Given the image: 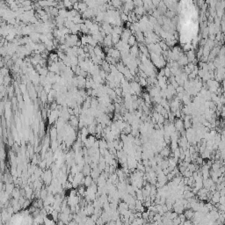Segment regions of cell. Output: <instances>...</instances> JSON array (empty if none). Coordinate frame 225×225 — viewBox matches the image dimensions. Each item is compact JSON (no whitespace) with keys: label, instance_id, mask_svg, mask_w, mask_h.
I'll use <instances>...</instances> for the list:
<instances>
[{"label":"cell","instance_id":"obj_1","mask_svg":"<svg viewBox=\"0 0 225 225\" xmlns=\"http://www.w3.org/2000/svg\"><path fill=\"white\" fill-rule=\"evenodd\" d=\"M185 56L187 57V60H188V63H192L195 59V53H194V49H191L189 50L188 52L186 53V55Z\"/></svg>","mask_w":225,"mask_h":225},{"label":"cell","instance_id":"obj_2","mask_svg":"<svg viewBox=\"0 0 225 225\" xmlns=\"http://www.w3.org/2000/svg\"><path fill=\"white\" fill-rule=\"evenodd\" d=\"M4 187H5V193L8 194H10L13 193V189H14V184L13 183H6L5 184V185H4Z\"/></svg>","mask_w":225,"mask_h":225},{"label":"cell","instance_id":"obj_3","mask_svg":"<svg viewBox=\"0 0 225 225\" xmlns=\"http://www.w3.org/2000/svg\"><path fill=\"white\" fill-rule=\"evenodd\" d=\"M94 181H93V178L91 176H85L84 177V185L85 187H88V186H90L93 183Z\"/></svg>","mask_w":225,"mask_h":225},{"label":"cell","instance_id":"obj_4","mask_svg":"<svg viewBox=\"0 0 225 225\" xmlns=\"http://www.w3.org/2000/svg\"><path fill=\"white\" fill-rule=\"evenodd\" d=\"M185 218H186V220H192V219L194 218V212L193 210H192L191 208L190 209H186L185 212Z\"/></svg>","mask_w":225,"mask_h":225},{"label":"cell","instance_id":"obj_5","mask_svg":"<svg viewBox=\"0 0 225 225\" xmlns=\"http://www.w3.org/2000/svg\"><path fill=\"white\" fill-rule=\"evenodd\" d=\"M170 154H171V151L168 147L164 148V149L160 151V156L162 157V158H167L168 156H170Z\"/></svg>","mask_w":225,"mask_h":225},{"label":"cell","instance_id":"obj_6","mask_svg":"<svg viewBox=\"0 0 225 225\" xmlns=\"http://www.w3.org/2000/svg\"><path fill=\"white\" fill-rule=\"evenodd\" d=\"M11 195L13 196V199H16V200H19V198L21 197L20 195V190L18 189V188H14L13 191V193L11 194Z\"/></svg>","mask_w":225,"mask_h":225},{"label":"cell","instance_id":"obj_7","mask_svg":"<svg viewBox=\"0 0 225 225\" xmlns=\"http://www.w3.org/2000/svg\"><path fill=\"white\" fill-rule=\"evenodd\" d=\"M135 42H136V39H135V36L134 35V34H132V35H131L130 37L128 38V46H129V47L131 48V47H133L134 45L136 44Z\"/></svg>","mask_w":225,"mask_h":225},{"label":"cell","instance_id":"obj_8","mask_svg":"<svg viewBox=\"0 0 225 225\" xmlns=\"http://www.w3.org/2000/svg\"><path fill=\"white\" fill-rule=\"evenodd\" d=\"M88 9V6L87 4L84 2H81V3H78V10L81 11V13H84L85 11Z\"/></svg>","mask_w":225,"mask_h":225},{"label":"cell","instance_id":"obj_9","mask_svg":"<svg viewBox=\"0 0 225 225\" xmlns=\"http://www.w3.org/2000/svg\"><path fill=\"white\" fill-rule=\"evenodd\" d=\"M171 148H172V150H175L177 148H179V144H178V142H174V141H171Z\"/></svg>","mask_w":225,"mask_h":225},{"label":"cell","instance_id":"obj_10","mask_svg":"<svg viewBox=\"0 0 225 225\" xmlns=\"http://www.w3.org/2000/svg\"><path fill=\"white\" fill-rule=\"evenodd\" d=\"M164 77H165V78H167V77H169V78H170V77L172 76V73H171V69H169L168 67H164Z\"/></svg>","mask_w":225,"mask_h":225},{"label":"cell","instance_id":"obj_11","mask_svg":"<svg viewBox=\"0 0 225 225\" xmlns=\"http://www.w3.org/2000/svg\"><path fill=\"white\" fill-rule=\"evenodd\" d=\"M39 165H40V169H45L47 167V162L46 160H43V161H41V162L39 163Z\"/></svg>","mask_w":225,"mask_h":225},{"label":"cell","instance_id":"obj_12","mask_svg":"<svg viewBox=\"0 0 225 225\" xmlns=\"http://www.w3.org/2000/svg\"><path fill=\"white\" fill-rule=\"evenodd\" d=\"M182 175H183V176H185V178H190V177L193 176V172H189V171L185 170V172Z\"/></svg>","mask_w":225,"mask_h":225},{"label":"cell","instance_id":"obj_13","mask_svg":"<svg viewBox=\"0 0 225 225\" xmlns=\"http://www.w3.org/2000/svg\"><path fill=\"white\" fill-rule=\"evenodd\" d=\"M191 224H192L191 220H185V221L182 223V225H191Z\"/></svg>","mask_w":225,"mask_h":225}]
</instances>
